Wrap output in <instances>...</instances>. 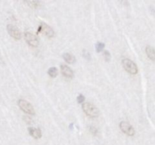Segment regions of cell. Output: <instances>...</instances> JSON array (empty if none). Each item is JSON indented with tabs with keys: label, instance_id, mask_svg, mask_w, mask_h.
<instances>
[{
	"label": "cell",
	"instance_id": "obj_1",
	"mask_svg": "<svg viewBox=\"0 0 155 145\" xmlns=\"http://www.w3.org/2000/svg\"><path fill=\"white\" fill-rule=\"evenodd\" d=\"M82 108H83V112L88 116H89L91 118H96L99 115V110H98V109L93 104H92V103H83V106H82Z\"/></svg>",
	"mask_w": 155,
	"mask_h": 145
},
{
	"label": "cell",
	"instance_id": "obj_2",
	"mask_svg": "<svg viewBox=\"0 0 155 145\" xmlns=\"http://www.w3.org/2000/svg\"><path fill=\"white\" fill-rule=\"evenodd\" d=\"M122 65L125 70H127L129 73L136 75L138 73V66L133 60L129 58H124L122 60Z\"/></svg>",
	"mask_w": 155,
	"mask_h": 145
},
{
	"label": "cell",
	"instance_id": "obj_3",
	"mask_svg": "<svg viewBox=\"0 0 155 145\" xmlns=\"http://www.w3.org/2000/svg\"><path fill=\"white\" fill-rule=\"evenodd\" d=\"M18 107L21 108V110L24 112V113H27L28 115H35L36 112H35L34 108H33V105L28 102L27 101L24 99H20L18 101Z\"/></svg>",
	"mask_w": 155,
	"mask_h": 145
},
{
	"label": "cell",
	"instance_id": "obj_4",
	"mask_svg": "<svg viewBox=\"0 0 155 145\" xmlns=\"http://www.w3.org/2000/svg\"><path fill=\"white\" fill-rule=\"evenodd\" d=\"M37 33H42V34H44L48 38H51L54 36V32L53 29L45 23H41L39 28H38Z\"/></svg>",
	"mask_w": 155,
	"mask_h": 145
},
{
	"label": "cell",
	"instance_id": "obj_5",
	"mask_svg": "<svg viewBox=\"0 0 155 145\" xmlns=\"http://www.w3.org/2000/svg\"><path fill=\"white\" fill-rule=\"evenodd\" d=\"M120 128L121 131L124 134H127L128 136H133L135 134V133H136L133 125H130L129 122H125V121L120 122Z\"/></svg>",
	"mask_w": 155,
	"mask_h": 145
},
{
	"label": "cell",
	"instance_id": "obj_6",
	"mask_svg": "<svg viewBox=\"0 0 155 145\" xmlns=\"http://www.w3.org/2000/svg\"><path fill=\"white\" fill-rule=\"evenodd\" d=\"M7 31L8 34L13 39H16V40H20L22 38V35H21V33L19 30V29L17 27H15V26L12 25V24H8L7 26Z\"/></svg>",
	"mask_w": 155,
	"mask_h": 145
},
{
	"label": "cell",
	"instance_id": "obj_7",
	"mask_svg": "<svg viewBox=\"0 0 155 145\" xmlns=\"http://www.w3.org/2000/svg\"><path fill=\"white\" fill-rule=\"evenodd\" d=\"M24 39L25 41L27 42V43L29 45L32 47H37L39 45V40H38V38L36 37V36L33 35L32 33H29V32H26L24 33Z\"/></svg>",
	"mask_w": 155,
	"mask_h": 145
},
{
	"label": "cell",
	"instance_id": "obj_8",
	"mask_svg": "<svg viewBox=\"0 0 155 145\" xmlns=\"http://www.w3.org/2000/svg\"><path fill=\"white\" fill-rule=\"evenodd\" d=\"M61 72L63 74L64 76L67 77V78L72 79L74 77V72H73V70L69 66L65 64L61 65Z\"/></svg>",
	"mask_w": 155,
	"mask_h": 145
},
{
	"label": "cell",
	"instance_id": "obj_9",
	"mask_svg": "<svg viewBox=\"0 0 155 145\" xmlns=\"http://www.w3.org/2000/svg\"><path fill=\"white\" fill-rule=\"evenodd\" d=\"M28 132L33 138L36 139V140H38V139L42 137V131H41V130L38 128L30 127V128H28Z\"/></svg>",
	"mask_w": 155,
	"mask_h": 145
},
{
	"label": "cell",
	"instance_id": "obj_10",
	"mask_svg": "<svg viewBox=\"0 0 155 145\" xmlns=\"http://www.w3.org/2000/svg\"><path fill=\"white\" fill-rule=\"evenodd\" d=\"M145 52H146L147 56L153 61H155V49L153 47L148 45L145 48Z\"/></svg>",
	"mask_w": 155,
	"mask_h": 145
},
{
	"label": "cell",
	"instance_id": "obj_11",
	"mask_svg": "<svg viewBox=\"0 0 155 145\" xmlns=\"http://www.w3.org/2000/svg\"><path fill=\"white\" fill-rule=\"evenodd\" d=\"M63 58L67 63H70V64H72V63H74L76 62L75 57L72 54H70V53H64L63 54Z\"/></svg>",
	"mask_w": 155,
	"mask_h": 145
},
{
	"label": "cell",
	"instance_id": "obj_12",
	"mask_svg": "<svg viewBox=\"0 0 155 145\" xmlns=\"http://www.w3.org/2000/svg\"><path fill=\"white\" fill-rule=\"evenodd\" d=\"M24 2L32 8H38L42 5V3L39 1H25Z\"/></svg>",
	"mask_w": 155,
	"mask_h": 145
},
{
	"label": "cell",
	"instance_id": "obj_13",
	"mask_svg": "<svg viewBox=\"0 0 155 145\" xmlns=\"http://www.w3.org/2000/svg\"><path fill=\"white\" fill-rule=\"evenodd\" d=\"M48 74L49 75L50 77H51V78H55L58 76V69L56 67L52 66V67L48 69Z\"/></svg>",
	"mask_w": 155,
	"mask_h": 145
},
{
	"label": "cell",
	"instance_id": "obj_14",
	"mask_svg": "<svg viewBox=\"0 0 155 145\" xmlns=\"http://www.w3.org/2000/svg\"><path fill=\"white\" fill-rule=\"evenodd\" d=\"M104 46H105V45H104L103 42H98L96 44H95V50H96L97 52L99 53V52H101L103 49H104Z\"/></svg>",
	"mask_w": 155,
	"mask_h": 145
},
{
	"label": "cell",
	"instance_id": "obj_15",
	"mask_svg": "<svg viewBox=\"0 0 155 145\" xmlns=\"http://www.w3.org/2000/svg\"><path fill=\"white\" fill-rule=\"evenodd\" d=\"M103 57L104 59L105 60V61H110V59H111V55H110V53L108 51H104L103 53Z\"/></svg>",
	"mask_w": 155,
	"mask_h": 145
},
{
	"label": "cell",
	"instance_id": "obj_16",
	"mask_svg": "<svg viewBox=\"0 0 155 145\" xmlns=\"http://www.w3.org/2000/svg\"><path fill=\"white\" fill-rule=\"evenodd\" d=\"M89 131L95 136H97L98 134V128H95V127L94 126H89Z\"/></svg>",
	"mask_w": 155,
	"mask_h": 145
},
{
	"label": "cell",
	"instance_id": "obj_17",
	"mask_svg": "<svg viewBox=\"0 0 155 145\" xmlns=\"http://www.w3.org/2000/svg\"><path fill=\"white\" fill-rule=\"evenodd\" d=\"M83 56L85 59H86L87 60H91V55L89 54V52L86 50H83Z\"/></svg>",
	"mask_w": 155,
	"mask_h": 145
},
{
	"label": "cell",
	"instance_id": "obj_18",
	"mask_svg": "<svg viewBox=\"0 0 155 145\" xmlns=\"http://www.w3.org/2000/svg\"><path fill=\"white\" fill-rule=\"evenodd\" d=\"M77 102L79 103V104H83L85 101V97L84 95H82V94H80V95H79L78 96H77Z\"/></svg>",
	"mask_w": 155,
	"mask_h": 145
}]
</instances>
